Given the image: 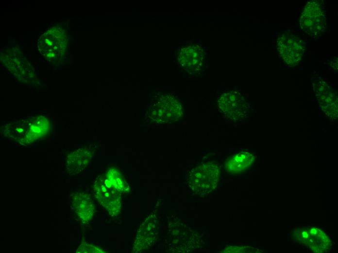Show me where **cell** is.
Returning <instances> with one entry per match:
<instances>
[{
    "label": "cell",
    "mask_w": 338,
    "mask_h": 253,
    "mask_svg": "<svg viewBox=\"0 0 338 253\" xmlns=\"http://www.w3.org/2000/svg\"><path fill=\"white\" fill-rule=\"evenodd\" d=\"M293 232V236L297 242L309 247L314 253L327 252L331 247L328 236L317 227L298 228Z\"/></svg>",
    "instance_id": "9"
},
{
    "label": "cell",
    "mask_w": 338,
    "mask_h": 253,
    "mask_svg": "<svg viewBox=\"0 0 338 253\" xmlns=\"http://www.w3.org/2000/svg\"><path fill=\"white\" fill-rule=\"evenodd\" d=\"M76 252L77 253H105L107 252L102 248L83 242L79 246Z\"/></svg>",
    "instance_id": "15"
},
{
    "label": "cell",
    "mask_w": 338,
    "mask_h": 253,
    "mask_svg": "<svg viewBox=\"0 0 338 253\" xmlns=\"http://www.w3.org/2000/svg\"><path fill=\"white\" fill-rule=\"evenodd\" d=\"M313 89L318 103L325 115L333 121L338 118V96L337 92L321 78L312 81Z\"/></svg>",
    "instance_id": "10"
},
{
    "label": "cell",
    "mask_w": 338,
    "mask_h": 253,
    "mask_svg": "<svg viewBox=\"0 0 338 253\" xmlns=\"http://www.w3.org/2000/svg\"><path fill=\"white\" fill-rule=\"evenodd\" d=\"M178 64L187 73L193 76L199 75L207 64L206 50L198 41H192L182 46L177 52Z\"/></svg>",
    "instance_id": "5"
},
{
    "label": "cell",
    "mask_w": 338,
    "mask_h": 253,
    "mask_svg": "<svg viewBox=\"0 0 338 253\" xmlns=\"http://www.w3.org/2000/svg\"><path fill=\"white\" fill-rule=\"evenodd\" d=\"M151 119L158 124H169L177 121L183 115L181 102L175 95L164 93L156 96L149 110Z\"/></svg>",
    "instance_id": "3"
},
{
    "label": "cell",
    "mask_w": 338,
    "mask_h": 253,
    "mask_svg": "<svg viewBox=\"0 0 338 253\" xmlns=\"http://www.w3.org/2000/svg\"><path fill=\"white\" fill-rule=\"evenodd\" d=\"M91 152L85 148L77 149L68 156L67 167L70 174H77L84 170L92 159Z\"/></svg>",
    "instance_id": "13"
},
{
    "label": "cell",
    "mask_w": 338,
    "mask_h": 253,
    "mask_svg": "<svg viewBox=\"0 0 338 253\" xmlns=\"http://www.w3.org/2000/svg\"><path fill=\"white\" fill-rule=\"evenodd\" d=\"M302 30L313 40H318L327 27V18L323 2L308 1L304 6L299 19Z\"/></svg>",
    "instance_id": "1"
},
{
    "label": "cell",
    "mask_w": 338,
    "mask_h": 253,
    "mask_svg": "<svg viewBox=\"0 0 338 253\" xmlns=\"http://www.w3.org/2000/svg\"><path fill=\"white\" fill-rule=\"evenodd\" d=\"M223 253H258L259 250L251 247L231 246L225 248Z\"/></svg>",
    "instance_id": "16"
},
{
    "label": "cell",
    "mask_w": 338,
    "mask_h": 253,
    "mask_svg": "<svg viewBox=\"0 0 338 253\" xmlns=\"http://www.w3.org/2000/svg\"><path fill=\"white\" fill-rule=\"evenodd\" d=\"M255 157L250 152L242 151L228 159L225 163V169L231 174H239L245 172L253 163Z\"/></svg>",
    "instance_id": "12"
},
{
    "label": "cell",
    "mask_w": 338,
    "mask_h": 253,
    "mask_svg": "<svg viewBox=\"0 0 338 253\" xmlns=\"http://www.w3.org/2000/svg\"><path fill=\"white\" fill-rule=\"evenodd\" d=\"M104 176L111 185L120 193L129 192V186L121 172L118 168L115 167H110Z\"/></svg>",
    "instance_id": "14"
},
{
    "label": "cell",
    "mask_w": 338,
    "mask_h": 253,
    "mask_svg": "<svg viewBox=\"0 0 338 253\" xmlns=\"http://www.w3.org/2000/svg\"><path fill=\"white\" fill-rule=\"evenodd\" d=\"M94 195L99 203L111 217H116L121 212V195L115 190L104 175L99 176L94 184Z\"/></svg>",
    "instance_id": "7"
},
{
    "label": "cell",
    "mask_w": 338,
    "mask_h": 253,
    "mask_svg": "<svg viewBox=\"0 0 338 253\" xmlns=\"http://www.w3.org/2000/svg\"><path fill=\"white\" fill-rule=\"evenodd\" d=\"M71 206L76 216L83 222L87 223L92 219L95 206L89 194L81 191L73 193Z\"/></svg>",
    "instance_id": "11"
},
{
    "label": "cell",
    "mask_w": 338,
    "mask_h": 253,
    "mask_svg": "<svg viewBox=\"0 0 338 253\" xmlns=\"http://www.w3.org/2000/svg\"><path fill=\"white\" fill-rule=\"evenodd\" d=\"M276 48L282 60L290 67L301 63L304 56L306 45L304 40L290 31L279 34Z\"/></svg>",
    "instance_id": "4"
},
{
    "label": "cell",
    "mask_w": 338,
    "mask_h": 253,
    "mask_svg": "<svg viewBox=\"0 0 338 253\" xmlns=\"http://www.w3.org/2000/svg\"><path fill=\"white\" fill-rule=\"evenodd\" d=\"M159 222L157 216L152 214L138 227L133 245V252L139 253L148 250L157 240L159 234Z\"/></svg>",
    "instance_id": "8"
},
{
    "label": "cell",
    "mask_w": 338,
    "mask_h": 253,
    "mask_svg": "<svg viewBox=\"0 0 338 253\" xmlns=\"http://www.w3.org/2000/svg\"><path fill=\"white\" fill-rule=\"evenodd\" d=\"M219 111L232 121L245 117L249 111V104L244 95L238 90H228L221 93L217 100Z\"/></svg>",
    "instance_id": "6"
},
{
    "label": "cell",
    "mask_w": 338,
    "mask_h": 253,
    "mask_svg": "<svg viewBox=\"0 0 338 253\" xmlns=\"http://www.w3.org/2000/svg\"><path fill=\"white\" fill-rule=\"evenodd\" d=\"M220 169L214 162L201 163L190 171L187 182L195 194L205 195L213 192L218 186Z\"/></svg>",
    "instance_id": "2"
}]
</instances>
